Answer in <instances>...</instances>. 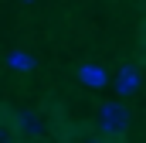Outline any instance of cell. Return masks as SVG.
Instances as JSON below:
<instances>
[{"mask_svg":"<svg viewBox=\"0 0 146 143\" xmlns=\"http://www.w3.org/2000/svg\"><path fill=\"white\" fill-rule=\"evenodd\" d=\"M14 136H17V130H14V126H3V123H0V143H14Z\"/></svg>","mask_w":146,"mask_h":143,"instance_id":"277c9868","label":"cell"},{"mask_svg":"<svg viewBox=\"0 0 146 143\" xmlns=\"http://www.w3.org/2000/svg\"><path fill=\"white\" fill-rule=\"evenodd\" d=\"M133 123V112L122 99H112V102H102L99 106V116H95V126L102 136H122Z\"/></svg>","mask_w":146,"mask_h":143,"instance_id":"6da1fadb","label":"cell"},{"mask_svg":"<svg viewBox=\"0 0 146 143\" xmlns=\"http://www.w3.org/2000/svg\"><path fill=\"white\" fill-rule=\"evenodd\" d=\"M21 3H34V0H21Z\"/></svg>","mask_w":146,"mask_h":143,"instance_id":"5b68a950","label":"cell"},{"mask_svg":"<svg viewBox=\"0 0 146 143\" xmlns=\"http://www.w3.org/2000/svg\"><path fill=\"white\" fill-rule=\"evenodd\" d=\"M14 130H17V136H41V119L31 109H21L14 116Z\"/></svg>","mask_w":146,"mask_h":143,"instance_id":"7a4b0ae2","label":"cell"},{"mask_svg":"<svg viewBox=\"0 0 146 143\" xmlns=\"http://www.w3.org/2000/svg\"><path fill=\"white\" fill-rule=\"evenodd\" d=\"M133 89H139V75L133 68H122L119 72V92H133Z\"/></svg>","mask_w":146,"mask_h":143,"instance_id":"3957f363","label":"cell"}]
</instances>
